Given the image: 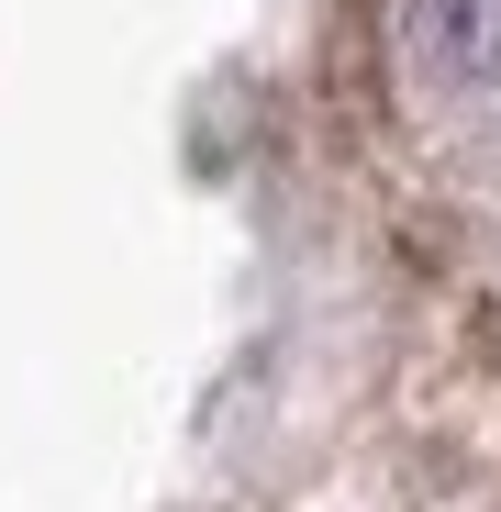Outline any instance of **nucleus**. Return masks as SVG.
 <instances>
[{
	"label": "nucleus",
	"instance_id": "1",
	"mask_svg": "<svg viewBox=\"0 0 501 512\" xmlns=\"http://www.w3.org/2000/svg\"><path fill=\"white\" fill-rule=\"evenodd\" d=\"M401 56L446 78V90H468V78L501 67V0H401Z\"/></svg>",
	"mask_w": 501,
	"mask_h": 512
}]
</instances>
